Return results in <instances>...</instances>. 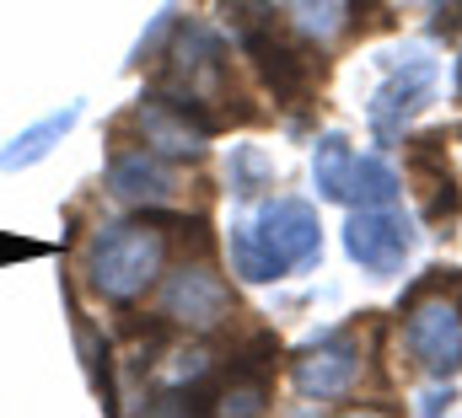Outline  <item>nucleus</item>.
Instances as JSON below:
<instances>
[{"label": "nucleus", "mask_w": 462, "mask_h": 418, "mask_svg": "<svg viewBox=\"0 0 462 418\" xmlns=\"http://www.w3.org/2000/svg\"><path fill=\"white\" fill-rule=\"evenodd\" d=\"M457 103H462V59H457Z\"/></svg>", "instance_id": "obj_16"}, {"label": "nucleus", "mask_w": 462, "mask_h": 418, "mask_svg": "<svg viewBox=\"0 0 462 418\" xmlns=\"http://www.w3.org/2000/svg\"><path fill=\"white\" fill-rule=\"evenodd\" d=\"M231 11H236V38H242L247 59L258 65V76L269 81V92L285 107L307 103L312 97V76H318L307 43L280 22V11L269 0H236Z\"/></svg>", "instance_id": "obj_3"}, {"label": "nucleus", "mask_w": 462, "mask_h": 418, "mask_svg": "<svg viewBox=\"0 0 462 418\" xmlns=\"http://www.w3.org/2000/svg\"><path fill=\"white\" fill-rule=\"evenodd\" d=\"M167 268V236L151 220H118V225H97V236L81 252V274L92 285V295L114 301V306H134Z\"/></svg>", "instance_id": "obj_2"}, {"label": "nucleus", "mask_w": 462, "mask_h": 418, "mask_svg": "<svg viewBox=\"0 0 462 418\" xmlns=\"http://www.w3.org/2000/svg\"><path fill=\"white\" fill-rule=\"evenodd\" d=\"M403 349L425 376H457L462 370V306L447 301L436 285H420L403 312Z\"/></svg>", "instance_id": "obj_5"}, {"label": "nucleus", "mask_w": 462, "mask_h": 418, "mask_svg": "<svg viewBox=\"0 0 462 418\" xmlns=\"http://www.w3.org/2000/svg\"><path fill=\"white\" fill-rule=\"evenodd\" d=\"M291 16L307 43H328L345 27V0H291Z\"/></svg>", "instance_id": "obj_14"}, {"label": "nucleus", "mask_w": 462, "mask_h": 418, "mask_svg": "<svg viewBox=\"0 0 462 418\" xmlns=\"http://www.w3.org/2000/svg\"><path fill=\"white\" fill-rule=\"evenodd\" d=\"M436 86H441V65L425 54V49H398L382 59V86L371 92L365 118H371V134L382 145H393L425 107L436 103Z\"/></svg>", "instance_id": "obj_4"}, {"label": "nucleus", "mask_w": 462, "mask_h": 418, "mask_svg": "<svg viewBox=\"0 0 462 418\" xmlns=\"http://www.w3.org/2000/svg\"><path fill=\"white\" fill-rule=\"evenodd\" d=\"M349 167H355V150H349V140H345V134H323V140H318V150H312V183H318V199H334V204H345Z\"/></svg>", "instance_id": "obj_12"}, {"label": "nucleus", "mask_w": 462, "mask_h": 418, "mask_svg": "<svg viewBox=\"0 0 462 418\" xmlns=\"http://www.w3.org/2000/svg\"><path fill=\"white\" fill-rule=\"evenodd\" d=\"M108 194L124 199V204H134V209L172 204L178 199V167L167 156H156L151 145L118 150L114 161H108Z\"/></svg>", "instance_id": "obj_9"}, {"label": "nucleus", "mask_w": 462, "mask_h": 418, "mask_svg": "<svg viewBox=\"0 0 462 418\" xmlns=\"http://www.w3.org/2000/svg\"><path fill=\"white\" fill-rule=\"evenodd\" d=\"M226 188L236 199H258L263 188H274V161L263 145H231L226 156Z\"/></svg>", "instance_id": "obj_13"}, {"label": "nucleus", "mask_w": 462, "mask_h": 418, "mask_svg": "<svg viewBox=\"0 0 462 418\" xmlns=\"http://www.w3.org/2000/svg\"><path fill=\"white\" fill-rule=\"evenodd\" d=\"M162 312L172 316V322H189V327L210 332V327H221L231 316V290L210 263H183L162 285Z\"/></svg>", "instance_id": "obj_8"}, {"label": "nucleus", "mask_w": 462, "mask_h": 418, "mask_svg": "<svg viewBox=\"0 0 462 418\" xmlns=\"http://www.w3.org/2000/svg\"><path fill=\"white\" fill-rule=\"evenodd\" d=\"M231 274L247 285H274L291 268H312L323 258V225L307 199H269L226 236Z\"/></svg>", "instance_id": "obj_1"}, {"label": "nucleus", "mask_w": 462, "mask_h": 418, "mask_svg": "<svg viewBox=\"0 0 462 418\" xmlns=\"http://www.w3.org/2000/svg\"><path fill=\"white\" fill-rule=\"evenodd\" d=\"M81 123V103H65L60 113H49V118H38V123H27L5 150H0V172H22V167H38L70 129Z\"/></svg>", "instance_id": "obj_10"}, {"label": "nucleus", "mask_w": 462, "mask_h": 418, "mask_svg": "<svg viewBox=\"0 0 462 418\" xmlns=\"http://www.w3.org/2000/svg\"><path fill=\"white\" fill-rule=\"evenodd\" d=\"M387 5H393V11H414V5H425V11H436L441 0H387Z\"/></svg>", "instance_id": "obj_15"}, {"label": "nucleus", "mask_w": 462, "mask_h": 418, "mask_svg": "<svg viewBox=\"0 0 462 418\" xmlns=\"http://www.w3.org/2000/svg\"><path fill=\"white\" fill-rule=\"evenodd\" d=\"M409 252H414V225L393 204H360L345 220V258L360 274L393 279L409 263Z\"/></svg>", "instance_id": "obj_6"}, {"label": "nucleus", "mask_w": 462, "mask_h": 418, "mask_svg": "<svg viewBox=\"0 0 462 418\" xmlns=\"http://www.w3.org/2000/svg\"><path fill=\"white\" fill-rule=\"evenodd\" d=\"M360 370H365V349H360V332H328V338H318L296 365H291V381H296V392L301 397H318V403H334V397H349L355 392V381H360Z\"/></svg>", "instance_id": "obj_7"}, {"label": "nucleus", "mask_w": 462, "mask_h": 418, "mask_svg": "<svg viewBox=\"0 0 462 418\" xmlns=\"http://www.w3.org/2000/svg\"><path fill=\"white\" fill-rule=\"evenodd\" d=\"M403 194V177L393 172L387 156H355L349 167V188H345V204H393Z\"/></svg>", "instance_id": "obj_11"}]
</instances>
